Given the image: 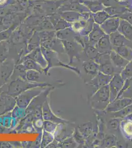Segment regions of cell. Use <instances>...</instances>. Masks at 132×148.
Returning a JSON list of instances; mask_svg holds the SVG:
<instances>
[{"label": "cell", "instance_id": "6da1fadb", "mask_svg": "<svg viewBox=\"0 0 132 148\" xmlns=\"http://www.w3.org/2000/svg\"><path fill=\"white\" fill-rule=\"evenodd\" d=\"M90 102L94 108L101 110H105L110 103V91L109 84L96 90L91 97Z\"/></svg>", "mask_w": 132, "mask_h": 148}, {"label": "cell", "instance_id": "7a4b0ae2", "mask_svg": "<svg viewBox=\"0 0 132 148\" xmlns=\"http://www.w3.org/2000/svg\"><path fill=\"white\" fill-rule=\"evenodd\" d=\"M124 80L121 75L120 72L114 75L109 83L110 91V102L116 99L124 85Z\"/></svg>", "mask_w": 132, "mask_h": 148}, {"label": "cell", "instance_id": "3957f363", "mask_svg": "<svg viewBox=\"0 0 132 148\" xmlns=\"http://www.w3.org/2000/svg\"><path fill=\"white\" fill-rule=\"evenodd\" d=\"M132 104V98H120L110 102L105 109L108 113H114L120 111Z\"/></svg>", "mask_w": 132, "mask_h": 148}, {"label": "cell", "instance_id": "277c9868", "mask_svg": "<svg viewBox=\"0 0 132 148\" xmlns=\"http://www.w3.org/2000/svg\"><path fill=\"white\" fill-rule=\"evenodd\" d=\"M112 77L113 76L105 75L99 71L97 75L88 83V84L95 88L97 90L104 86L109 84Z\"/></svg>", "mask_w": 132, "mask_h": 148}, {"label": "cell", "instance_id": "5b68a950", "mask_svg": "<svg viewBox=\"0 0 132 148\" xmlns=\"http://www.w3.org/2000/svg\"><path fill=\"white\" fill-rule=\"evenodd\" d=\"M120 18L118 17H110L101 24L100 27L105 33L109 35L114 32L117 31Z\"/></svg>", "mask_w": 132, "mask_h": 148}, {"label": "cell", "instance_id": "8992f818", "mask_svg": "<svg viewBox=\"0 0 132 148\" xmlns=\"http://www.w3.org/2000/svg\"><path fill=\"white\" fill-rule=\"evenodd\" d=\"M110 42L112 47H120L122 46H129L132 47V42L126 39L118 31L109 35Z\"/></svg>", "mask_w": 132, "mask_h": 148}, {"label": "cell", "instance_id": "52a82bcc", "mask_svg": "<svg viewBox=\"0 0 132 148\" xmlns=\"http://www.w3.org/2000/svg\"><path fill=\"white\" fill-rule=\"evenodd\" d=\"M96 48L100 53H110L113 50V47L110 42L109 36L104 35L96 44Z\"/></svg>", "mask_w": 132, "mask_h": 148}, {"label": "cell", "instance_id": "ba28073f", "mask_svg": "<svg viewBox=\"0 0 132 148\" xmlns=\"http://www.w3.org/2000/svg\"><path fill=\"white\" fill-rule=\"evenodd\" d=\"M105 34L101 28L100 25L94 23L92 30L88 36L89 44L92 46H95L99 40Z\"/></svg>", "mask_w": 132, "mask_h": 148}, {"label": "cell", "instance_id": "9c48e42d", "mask_svg": "<svg viewBox=\"0 0 132 148\" xmlns=\"http://www.w3.org/2000/svg\"><path fill=\"white\" fill-rule=\"evenodd\" d=\"M109 55L110 60L114 66V67L120 69L121 71H122V70L125 67L127 64L129 62V61L127 60L123 57H122L114 50H112L110 52Z\"/></svg>", "mask_w": 132, "mask_h": 148}, {"label": "cell", "instance_id": "30bf717a", "mask_svg": "<svg viewBox=\"0 0 132 148\" xmlns=\"http://www.w3.org/2000/svg\"><path fill=\"white\" fill-rule=\"evenodd\" d=\"M117 31L126 39L132 42V25L127 21L120 18V21Z\"/></svg>", "mask_w": 132, "mask_h": 148}, {"label": "cell", "instance_id": "8fae6325", "mask_svg": "<svg viewBox=\"0 0 132 148\" xmlns=\"http://www.w3.org/2000/svg\"><path fill=\"white\" fill-rule=\"evenodd\" d=\"M83 68L86 74L94 77L99 72V65L93 60L85 61L83 63Z\"/></svg>", "mask_w": 132, "mask_h": 148}, {"label": "cell", "instance_id": "7c38bea8", "mask_svg": "<svg viewBox=\"0 0 132 148\" xmlns=\"http://www.w3.org/2000/svg\"><path fill=\"white\" fill-rule=\"evenodd\" d=\"M65 44L68 52L71 56V60L74 57L79 58L80 52H82L83 49L82 47L77 42L66 41Z\"/></svg>", "mask_w": 132, "mask_h": 148}, {"label": "cell", "instance_id": "4fadbf2b", "mask_svg": "<svg viewBox=\"0 0 132 148\" xmlns=\"http://www.w3.org/2000/svg\"><path fill=\"white\" fill-rule=\"evenodd\" d=\"M92 14L104 10L105 7L99 0H81Z\"/></svg>", "mask_w": 132, "mask_h": 148}, {"label": "cell", "instance_id": "5bb4252c", "mask_svg": "<svg viewBox=\"0 0 132 148\" xmlns=\"http://www.w3.org/2000/svg\"><path fill=\"white\" fill-rule=\"evenodd\" d=\"M99 71L108 76H114L116 74V70L110 58L107 59L99 65Z\"/></svg>", "mask_w": 132, "mask_h": 148}, {"label": "cell", "instance_id": "9a60e30c", "mask_svg": "<svg viewBox=\"0 0 132 148\" xmlns=\"http://www.w3.org/2000/svg\"><path fill=\"white\" fill-rule=\"evenodd\" d=\"M67 8L69 11L78 12L80 14L90 12L87 7L82 3L81 0H75L67 6Z\"/></svg>", "mask_w": 132, "mask_h": 148}, {"label": "cell", "instance_id": "2e32d148", "mask_svg": "<svg viewBox=\"0 0 132 148\" xmlns=\"http://www.w3.org/2000/svg\"><path fill=\"white\" fill-rule=\"evenodd\" d=\"M104 10L107 12L111 17H118L128 10L127 8L123 5H114L107 7Z\"/></svg>", "mask_w": 132, "mask_h": 148}, {"label": "cell", "instance_id": "e0dca14e", "mask_svg": "<svg viewBox=\"0 0 132 148\" xmlns=\"http://www.w3.org/2000/svg\"><path fill=\"white\" fill-rule=\"evenodd\" d=\"M113 50L127 60H132V47L129 46L113 47Z\"/></svg>", "mask_w": 132, "mask_h": 148}, {"label": "cell", "instance_id": "ac0fdd59", "mask_svg": "<svg viewBox=\"0 0 132 148\" xmlns=\"http://www.w3.org/2000/svg\"><path fill=\"white\" fill-rule=\"evenodd\" d=\"M82 53H84V56L88 58V60H93L95 59L99 54V52L97 51L95 47L89 44V42L86 44L85 47L83 49Z\"/></svg>", "mask_w": 132, "mask_h": 148}, {"label": "cell", "instance_id": "d6986e66", "mask_svg": "<svg viewBox=\"0 0 132 148\" xmlns=\"http://www.w3.org/2000/svg\"><path fill=\"white\" fill-rule=\"evenodd\" d=\"M92 16L94 23L98 24L99 25H101L104 22H105L107 19L111 17L110 15L104 10L92 14Z\"/></svg>", "mask_w": 132, "mask_h": 148}, {"label": "cell", "instance_id": "ffe728a7", "mask_svg": "<svg viewBox=\"0 0 132 148\" xmlns=\"http://www.w3.org/2000/svg\"><path fill=\"white\" fill-rule=\"evenodd\" d=\"M63 17L70 23L82 19V14L74 11H68L63 14Z\"/></svg>", "mask_w": 132, "mask_h": 148}, {"label": "cell", "instance_id": "44dd1931", "mask_svg": "<svg viewBox=\"0 0 132 148\" xmlns=\"http://www.w3.org/2000/svg\"><path fill=\"white\" fill-rule=\"evenodd\" d=\"M132 113V104L124 108L120 111H118L114 113H111L113 118H124L128 114Z\"/></svg>", "mask_w": 132, "mask_h": 148}, {"label": "cell", "instance_id": "7402d4cb", "mask_svg": "<svg viewBox=\"0 0 132 148\" xmlns=\"http://www.w3.org/2000/svg\"><path fill=\"white\" fill-rule=\"evenodd\" d=\"M120 74L124 80L132 77V60L129 61L125 67L121 71Z\"/></svg>", "mask_w": 132, "mask_h": 148}, {"label": "cell", "instance_id": "603a6c76", "mask_svg": "<svg viewBox=\"0 0 132 148\" xmlns=\"http://www.w3.org/2000/svg\"><path fill=\"white\" fill-rule=\"evenodd\" d=\"M121 118H114L110 120L108 123V127L109 129L114 131H117L119 130L121 122Z\"/></svg>", "mask_w": 132, "mask_h": 148}, {"label": "cell", "instance_id": "cb8c5ba5", "mask_svg": "<svg viewBox=\"0 0 132 148\" xmlns=\"http://www.w3.org/2000/svg\"><path fill=\"white\" fill-rule=\"evenodd\" d=\"M116 138L113 135H110L105 138L103 141V146L105 147H111L116 145Z\"/></svg>", "mask_w": 132, "mask_h": 148}, {"label": "cell", "instance_id": "d4e9b609", "mask_svg": "<svg viewBox=\"0 0 132 148\" xmlns=\"http://www.w3.org/2000/svg\"><path fill=\"white\" fill-rule=\"evenodd\" d=\"M92 131V125L90 123H88L82 125V134L84 136L87 137Z\"/></svg>", "mask_w": 132, "mask_h": 148}, {"label": "cell", "instance_id": "484cf974", "mask_svg": "<svg viewBox=\"0 0 132 148\" xmlns=\"http://www.w3.org/2000/svg\"><path fill=\"white\" fill-rule=\"evenodd\" d=\"M118 17L121 19H125L132 25V12L128 10L124 12V14L120 15Z\"/></svg>", "mask_w": 132, "mask_h": 148}, {"label": "cell", "instance_id": "4316f807", "mask_svg": "<svg viewBox=\"0 0 132 148\" xmlns=\"http://www.w3.org/2000/svg\"><path fill=\"white\" fill-rule=\"evenodd\" d=\"M123 97L132 98V81L129 86V88H128V89L123 93L119 98Z\"/></svg>", "mask_w": 132, "mask_h": 148}, {"label": "cell", "instance_id": "83f0119b", "mask_svg": "<svg viewBox=\"0 0 132 148\" xmlns=\"http://www.w3.org/2000/svg\"><path fill=\"white\" fill-rule=\"evenodd\" d=\"M99 1L105 8L114 5H112V1H115L114 0H99Z\"/></svg>", "mask_w": 132, "mask_h": 148}, {"label": "cell", "instance_id": "f1b7e54d", "mask_svg": "<svg viewBox=\"0 0 132 148\" xmlns=\"http://www.w3.org/2000/svg\"><path fill=\"white\" fill-rule=\"evenodd\" d=\"M6 1H7V0H0V5L5 3Z\"/></svg>", "mask_w": 132, "mask_h": 148}, {"label": "cell", "instance_id": "f546056e", "mask_svg": "<svg viewBox=\"0 0 132 148\" xmlns=\"http://www.w3.org/2000/svg\"><path fill=\"white\" fill-rule=\"evenodd\" d=\"M114 1L116 2H118V3H121V2H125V1H126L128 0H114Z\"/></svg>", "mask_w": 132, "mask_h": 148}]
</instances>
